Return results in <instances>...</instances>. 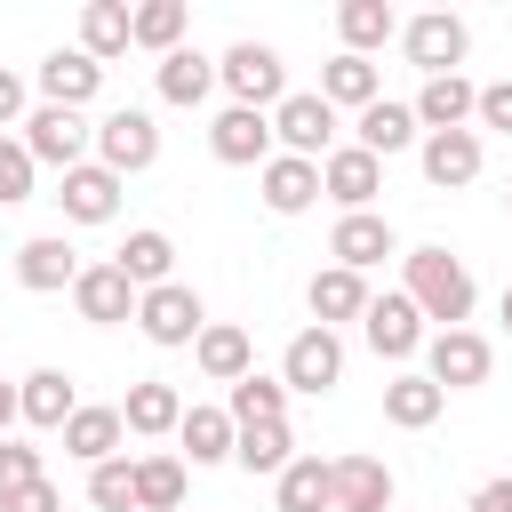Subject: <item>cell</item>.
I'll list each match as a JSON object with an SVG mask.
<instances>
[{
  "mask_svg": "<svg viewBox=\"0 0 512 512\" xmlns=\"http://www.w3.org/2000/svg\"><path fill=\"white\" fill-rule=\"evenodd\" d=\"M400 272H408V288H400V296H408L424 320H440V328H464V320H472L480 288H472L464 256H448V248H408V256H400Z\"/></svg>",
  "mask_w": 512,
  "mask_h": 512,
  "instance_id": "cell-1",
  "label": "cell"
},
{
  "mask_svg": "<svg viewBox=\"0 0 512 512\" xmlns=\"http://www.w3.org/2000/svg\"><path fill=\"white\" fill-rule=\"evenodd\" d=\"M216 88H232V104H248V112H272L288 96V64L272 40H232L216 56Z\"/></svg>",
  "mask_w": 512,
  "mask_h": 512,
  "instance_id": "cell-2",
  "label": "cell"
},
{
  "mask_svg": "<svg viewBox=\"0 0 512 512\" xmlns=\"http://www.w3.org/2000/svg\"><path fill=\"white\" fill-rule=\"evenodd\" d=\"M152 160H160V120H152L144 104H120V112L96 120V168H112V176L128 184V176H144Z\"/></svg>",
  "mask_w": 512,
  "mask_h": 512,
  "instance_id": "cell-3",
  "label": "cell"
},
{
  "mask_svg": "<svg viewBox=\"0 0 512 512\" xmlns=\"http://www.w3.org/2000/svg\"><path fill=\"white\" fill-rule=\"evenodd\" d=\"M272 144H280L288 160H328V152H336V112L320 104V88H288V96L272 104Z\"/></svg>",
  "mask_w": 512,
  "mask_h": 512,
  "instance_id": "cell-4",
  "label": "cell"
},
{
  "mask_svg": "<svg viewBox=\"0 0 512 512\" xmlns=\"http://www.w3.org/2000/svg\"><path fill=\"white\" fill-rule=\"evenodd\" d=\"M24 152H32V168H80L88 160V144H96V128H88V112H64V104H40V112H24V136H16Z\"/></svg>",
  "mask_w": 512,
  "mask_h": 512,
  "instance_id": "cell-5",
  "label": "cell"
},
{
  "mask_svg": "<svg viewBox=\"0 0 512 512\" xmlns=\"http://www.w3.org/2000/svg\"><path fill=\"white\" fill-rule=\"evenodd\" d=\"M488 368H496V344L480 328H432L424 336V376L440 392H472V384H488Z\"/></svg>",
  "mask_w": 512,
  "mask_h": 512,
  "instance_id": "cell-6",
  "label": "cell"
},
{
  "mask_svg": "<svg viewBox=\"0 0 512 512\" xmlns=\"http://www.w3.org/2000/svg\"><path fill=\"white\" fill-rule=\"evenodd\" d=\"M136 328H144L160 352H176V344H192V336L208 328V304H200V288L160 280V288H144V296H136Z\"/></svg>",
  "mask_w": 512,
  "mask_h": 512,
  "instance_id": "cell-7",
  "label": "cell"
},
{
  "mask_svg": "<svg viewBox=\"0 0 512 512\" xmlns=\"http://www.w3.org/2000/svg\"><path fill=\"white\" fill-rule=\"evenodd\" d=\"M280 384L288 392H336L344 384V336L336 328H296L288 336V352H280Z\"/></svg>",
  "mask_w": 512,
  "mask_h": 512,
  "instance_id": "cell-8",
  "label": "cell"
},
{
  "mask_svg": "<svg viewBox=\"0 0 512 512\" xmlns=\"http://www.w3.org/2000/svg\"><path fill=\"white\" fill-rule=\"evenodd\" d=\"M400 48H408V64H416L424 80H440V72H456V64H464L472 32H464V16L424 8V16H408V24H400Z\"/></svg>",
  "mask_w": 512,
  "mask_h": 512,
  "instance_id": "cell-9",
  "label": "cell"
},
{
  "mask_svg": "<svg viewBox=\"0 0 512 512\" xmlns=\"http://www.w3.org/2000/svg\"><path fill=\"white\" fill-rule=\"evenodd\" d=\"M360 336H368V352L376 360H416L424 352V312L400 296V288H384V296H368V312H360Z\"/></svg>",
  "mask_w": 512,
  "mask_h": 512,
  "instance_id": "cell-10",
  "label": "cell"
},
{
  "mask_svg": "<svg viewBox=\"0 0 512 512\" xmlns=\"http://www.w3.org/2000/svg\"><path fill=\"white\" fill-rule=\"evenodd\" d=\"M376 192H384V160H368L360 144H336V152L320 160V200H336L344 216L376 208Z\"/></svg>",
  "mask_w": 512,
  "mask_h": 512,
  "instance_id": "cell-11",
  "label": "cell"
},
{
  "mask_svg": "<svg viewBox=\"0 0 512 512\" xmlns=\"http://www.w3.org/2000/svg\"><path fill=\"white\" fill-rule=\"evenodd\" d=\"M32 88H40V104L88 112V104H96V88H104V64H96V56H80V48H56V56H40Z\"/></svg>",
  "mask_w": 512,
  "mask_h": 512,
  "instance_id": "cell-12",
  "label": "cell"
},
{
  "mask_svg": "<svg viewBox=\"0 0 512 512\" xmlns=\"http://www.w3.org/2000/svg\"><path fill=\"white\" fill-rule=\"evenodd\" d=\"M208 152L224 168H264L272 160V112H248V104H224L216 128H208Z\"/></svg>",
  "mask_w": 512,
  "mask_h": 512,
  "instance_id": "cell-13",
  "label": "cell"
},
{
  "mask_svg": "<svg viewBox=\"0 0 512 512\" xmlns=\"http://www.w3.org/2000/svg\"><path fill=\"white\" fill-rule=\"evenodd\" d=\"M72 312H80L88 328H120V320H136V288H128V272H120V264H80V280H72Z\"/></svg>",
  "mask_w": 512,
  "mask_h": 512,
  "instance_id": "cell-14",
  "label": "cell"
},
{
  "mask_svg": "<svg viewBox=\"0 0 512 512\" xmlns=\"http://www.w3.org/2000/svg\"><path fill=\"white\" fill-rule=\"evenodd\" d=\"M328 512H392V464L336 456L328 464Z\"/></svg>",
  "mask_w": 512,
  "mask_h": 512,
  "instance_id": "cell-15",
  "label": "cell"
},
{
  "mask_svg": "<svg viewBox=\"0 0 512 512\" xmlns=\"http://www.w3.org/2000/svg\"><path fill=\"white\" fill-rule=\"evenodd\" d=\"M328 256L344 264V272H376L384 256H400V240H392V224L376 216V208H360V216H336V232H328Z\"/></svg>",
  "mask_w": 512,
  "mask_h": 512,
  "instance_id": "cell-16",
  "label": "cell"
},
{
  "mask_svg": "<svg viewBox=\"0 0 512 512\" xmlns=\"http://www.w3.org/2000/svg\"><path fill=\"white\" fill-rule=\"evenodd\" d=\"M72 408H80V384H72L64 368H32V376L16 384V424H32V432H64Z\"/></svg>",
  "mask_w": 512,
  "mask_h": 512,
  "instance_id": "cell-17",
  "label": "cell"
},
{
  "mask_svg": "<svg viewBox=\"0 0 512 512\" xmlns=\"http://www.w3.org/2000/svg\"><path fill=\"white\" fill-rule=\"evenodd\" d=\"M416 160H424V184L432 192H456V184L480 176V128H440V136L416 144Z\"/></svg>",
  "mask_w": 512,
  "mask_h": 512,
  "instance_id": "cell-18",
  "label": "cell"
},
{
  "mask_svg": "<svg viewBox=\"0 0 512 512\" xmlns=\"http://www.w3.org/2000/svg\"><path fill=\"white\" fill-rule=\"evenodd\" d=\"M56 208H64V224H112V216H120V176L96 168V160H80V168L56 184Z\"/></svg>",
  "mask_w": 512,
  "mask_h": 512,
  "instance_id": "cell-19",
  "label": "cell"
},
{
  "mask_svg": "<svg viewBox=\"0 0 512 512\" xmlns=\"http://www.w3.org/2000/svg\"><path fill=\"white\" fill-rule=\"evenodd\" d=\"M16 280H24L32 296H56V288L80 280V248H72L64 232H32V240L16 248Z\"/></svg>",
  "mask_w": 512,
  "mask_h": 512,
  "instance_id": "cell-20",
  "label": "cell"
},
{
  "mask_svg": "<svg viewBox=\"0 0 512 512\" xmlns=\"http://www.w3.org/2000/svg\"><path fill=\"white\" fill-rule=\"evenodd\" d=\"M352 144H360L368 160H392V152H408V144H424V128H416V112H408V104H392V96H376L368 112H352Z\"/></svg>",
  "mask_w": 512,
  "mask_h": 512,
  "instance_id": "cell-21",
  "label": "cell"
},
{
  "mask_svg": "<svg viewBox=\"0 0 512 512\" xmlns=\"http://www.w3.org/2000/svg\"><path fill=\"white\" fill-rule=\"evenodd\" d=\"M472 104H480V88H472L464 72H440V80H424V88H416V104H408V112H416V128H424V136H440V128H472Z\"/></svg>",
  "mask_w": 512,
  "mask_h": 512,
  "instance_id": "cell-22",
  "label": "cell"
},
{
  "mask_svg": "<svg viewBox=\"0 0 512 512\" xmlns=\"http://www.w3.org/2000/svg\"><path fill=\"white\" fill-rule=\"evenodd\" d=\"M256 184H264V208H272V216H304V208L320 200V160H288V152H272V160L256 168Z\"/></svg>",
  "mask_w": 512,
  "mask_h": 512,
  "instance_id": "cell-23",
  "label": "cell"
},
{
  "mask_svg": "<svg viewBox=\"0 0 512 512\" xmlns=\"http://www.w3.org/2000/svg\"><path fill=\"white\" fill-rule=\"evenodd\" d=\"M192 360H200V376H208V384H240V376L256 368V344H248V328L208 320V328L192 336Z\"/></svg>",
  "mask_w": 512,
  "mask_h": 512,
  "instance_id": "cell-24",
  "label": "cell"
},
{
  "mask_svg": "<svg viewBox=\"0 0 512 512\" xmlns=\"http://www.w3.org/2000/svg\"><path fill=\"white\" fill-rule=\"evenodd\" d=\"M376 96H384V80H376L368 56H344V48H336V56L320 64V104H328V112H368Z\"/></svg>",
  "mask_w": 512,
  "mask_h": 512,
  "instance_id": "cell-25",
  "label": "cell"
},
{
  "mask_svg": "<svg viewBox=\"0 0 512 512\" xmlns=\"http://www.w3.org/2000/svg\"><path fill=\"white\" fill-rule=\"evenodd\" d=\"M120 424H128L136 440H160V432H176V424H184V392H176V384H160V376H144V384H128Z\"/></svg>",
  "mask_w": 512,
  "mask_h": 512,
  "instance_id": "cell-26",
  "label": "cell"
},
{
  "mask_svg": "<svg viewBox=\"0 0 512 512\" xmlns=\"http://www.w3.org/2000/svg\"><path fill=\"white\" fill-rule=\"evenodd\" d=\"M440 408H448V392H440L424 368H400V376L384 384V424H400V432H424V424H440Z\"/></svg>",
  "mask_w": 512,
  "mask_h": 512,
  "instance_id": "cell-27",
  "label": "cell"
},
{
  "mask_svg": "<svg viewBox=\"0 0 512 512\" xmlns=\"http://www.w3.org/2000/svg\"><path fill=\"white\" fill-rule=\"evenodd\" d=\"M288 456H296L288 416H280V424H232V464H240L248 480H256V472H264V480H280V472H288Z\"/></svg>",
  "mask_w": 512,
  "mask_h": 512,
  "instance_id": "cell-28",
  "label": "cell"
},
{
  "mask_svg": "<svg viewBox=\"0 0 512 512\" xmlns=\"http://www.w3.org/2000/svg\"><path fill=\"white\" fill-rule=\"evenodd\" d=\"M120 272H128V288L144 296V288H160V280H176V240L160 232V224H144V232H128L120 240V256H112Z\"/></svg>",
  "mask_w": 512,
  "mask_h": 512,
  "instance_id": "cell-29",
  "label": "cell"
},
{
  "mask_svg": "<svg viewBox=\"0 0 512 512\" xmlns=\"http://www.w3.org/2000/svg\"><path fill=\"white\" fill-rule=\"evenodd\" d=\"M304 304H312V328H336V320H360V312H368V280H360V272H344V264H328V272H312V288H304Z\"/></svg>",
  "mask_w": 512,
  "mask_h": 512,
  "instance_id": "cell-30",
  "label": "cell"
},
{
  "mask_svg": "<svg viewBox=\"0 0 512 512\" xmlns=\"http://www.w3.org/2000/svg\"><path fill=\"white\" fill-rule=\"evenodd\" d=\"M120 440H128L120 408H96V400H80V408H72V424H64V456H80V464L120 456Z\"/></svg>",
  "mask_w": 512,
  "mask_h": 512,
  "instance_id": "cell-31",
  "label": "cell"
},
{
  "mask_svg": "<svg viewBox=\"0 0 512 512\" xmlns=\"http://www.w3.org/2000/svg\"><path fill=\"white\" fill-rule=\"evenodd\" d=\"M184 24H192V8H184V0H144V8H128V48L176 56V48H184Z\"/></svg>",
  "mask_w": 512,
  "mask_h": 512,
  "instance_id": "cell-32",
  "label": "cell"
},
{
  "mask_svg": "<svg viewBox=\"0 0 512 512\" xmlns=\"http://www.w3.org/2000/svg\"><path fill=\"white\" fill-rule=\"evenodd\" d=\"M152 88H160V104H208V88H216V56H200V48H176V56H160Z\"/></svg>",
  "mask_w": 512,
  "mask_h": 512,
  "instance_id": "cell-33",
  "label": "cell"
},
{
  "mask_svg": "<svg viewBox=\"0 0 512 512\" xmlns=\"http://www.w3.org/2000/svg\"><path fill=\"white\" fill-rule=\"evenodd\" d=\"M336 32H344V56H368V48L400 40V16H392V0H344L336 8Z\"/></svg>",
  "mask_w": 512,
  "mask_h": 512,
  "instance_id": "cell-34",
  "label": "cell"
},
{
  "mask_svg": "<svg viewBox=\"0 0 512 512\" xmlns=\"http://www.w3.org/2000/svg\"><path fill=\"white\" fill-rule=\"evenodd\" d=\"M224 416H232V424H280V416H288V384L248 368V376L224 392Z\"/></svg>",
  "mask_w": 512,
  "mask_h": 512,
  "instance_id": "cell-35",
  "label": "cell"
},
{
  "mask_svg": "<svg viewBox=\"0 0 512 512\" xmlns=\"http://www.w3.org/2000/svg\"><path fill=\"white\" fill-rule=\"evenodd\" d=\"M176 440H184L192 472H200V464H232V416H224V408H184Z\"/></svg>",
  "mask_w": 512,
  "mask_h": 512,
  "instance_id": "cell-36",
  "label": "cell"
},
{
  "mask_svg": "<svg viewBox=\"0 0 512 512\" xmlns=\"http://www.w3.org/2000/svg\"><path fill=\"white\" fill-rule=\"evenodd\" d=\"M80 56H96V64L128 56V8L120 0H88L80 8Z\"/></svg>",
  "mask_w": 512,
  "mask_h": 512,
  "instance_id": "cell-37",
  "label": "cell"
},
{
  "mask_svg": "<svg viewBox=\"0 0 512 512\" xmlns=\"http://www.w3.org/2000/svg\"><path fill=\"white\" fill-rule=\"evenodd\" d=\"M136 512H184V456H136Z\"/></svg>",
  "mask_w": 512,
  "mask_h": 512,
  "instance_id": "cell-38",
  "label": "cell"
},
{
  "mask_svg": "<svg viewBox=\"0 0 512 512\" xmlns=\"http://www.w3.org/2000/svg\"><path fill=\"white\" fill-rule=\"evenodd\" d=\"M272 504L280 512H328V464L320 456H288V472L272 480Z\"/></svg>",
  "mask_w": 512,
  "mask_h": 512,
  "instance_id": "cell-39",
  "label": "cell"
},
{
  "mask_svg": "<svg viewBox=\"0 0 512 512\" xmlns=\"http://www.w3.org/2000/svg\"><path fill=\"white\" fill-rule=\"evenodd\" d=\"M88 504H96V512H136V456L88 464Z\"/></svg>",
  "mask_w": 512,
  "mask_h": 512,
  "instance_id": "cell-40",
  "label": "cell"
},
{
  "mask_svg": "<svg viewBox=\"0 0 512 512\" xmlns=\"http://www.w3.org/2000/svg\"><path fill=\"white\" fill-rule=\"evenodd\" d=\"M32 176H40V168H32V152L0 136V208H16V200H32Z\"/></svg>",
  "mask_w": 512,
  "mask_h": 512,
  "instance_id": "cell-41",
  "label": "cell"
},
{
  "mask_svg": "<svg viewBox=\"0 0 512 512\" xmlns=\"http://www.w3.org/2000/svg\"><path fill=\"white\" fill-rule=\"evenodd\" d=\"M32 480H48V472H40V448H32V440H0V496H16V488H32Z\"/></svg>",
  "mask_w": 512,
  "mask_h": 512,
  "instance_id": "cell-42",
  "label": "cell"
},
{
  "mask_svg": "<svg viewBox=\"0 0 512 512\" xmlns=\"http://www.w3.org/2000/svg\"><path fill=\"white\" fill-rule=\"evenodd\" d=\"M472 120H480V128H496V136H512V80H488V88H480V104H472Z\"/></svg>",
  "mask_w": 512,
  "mask_h": 512,
  "instance_id": "cell-43",
  "label": "cell"
},
{
  "mask_svg": "<svg viewBox=\"0 0 512 512\" xmlns=\"http://www.w3.org/2000/svg\"><path fill=\"white\" fill-rule=\"evenodd\" d=\"M0 512H64V496H56V480H32V488L0 496Z\"/></svg>",
  "mask_w": 512,
  "mask_h": 512,
  "instance_id": "cell-44",
  "label": "cell"
},
{
  "mask_svg": "<svg viewBox=\"0 0 512 512\" xmlns=\"http://www.w3.org/2000/svg\"><path fill=\"white\" fill-rule=\"evenodd\" d=\"M24 104H32V80L24 72H0V128H24Z\"/></svg>",
  "mask_w": 512,
  "mask_h": 512,
  "instance_id": "cell-45",
  "label": "cell"
},
{
  "mask_svg": "<svg viewBox=\"0 0 512 512\" xmlns=\"http://www.w3.org/2000/svg\"><path fill=\"white\" fill-rule=\"evenodd\" d=\"M472 512H512V472L480 480V488H472Z\"/></svg>",
  "mask_w": 512,
  "mask_h": 512,
  "instance_id": "cell-46",
  "label": "cell"
},
{
  "mask_svg": "<svg viewBox=\"0 0 512 512\" xmlns=\"http://www.w3.org/2000/svg\"><path fill=\"white\" fill-rule=\"evenodd\" d=\"M16 432V384H0V440Z\"/></svg>",
  "mask_w": 512,
  "mask_h": 512,
  "instance_id": "cell-47",
  "label": "cell"
},
{
  "mask_svg": "<svg viewBox=\"0 0 512 512\" xmlns=\"http://www.w3.org/2000/svg\"><path fill=\"white\" fill-rule=\"evenodd\" d=\"M496 320H504V336H512V288H504V296H496Z\"/></svg>",
  "mask_w": 512,
  "mask_h": 512,
  "instance_id": "cell-48",
  "label": "cell"
},
{
  "mask_svg": "<svg viewBox=\"0 0 512 512\" xmlns=\"http://www.w3.org/2000/svg\"><path fill=\"white\" fill-rule=\"evenodd\" d=\"M504 208H512V184H504Z\"/></svg>",
  "mask_w": 512,
  "mask_h": 512,
  "instance_id": "cell-49",
  "label": "cell"
}]
</instances>
